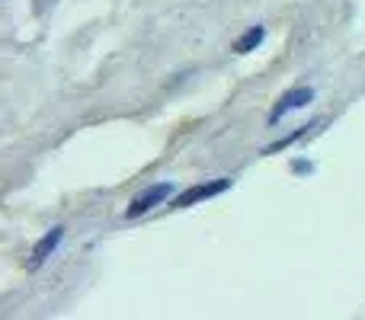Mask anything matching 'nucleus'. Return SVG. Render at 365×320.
<instances>
[{
  "mask_svg": "<svg viewBox=\"0 0 365 320\" xmlns=\"http://www.w3.org/2000/svg\"><path fill=\"white\" fill-rule=\"evenodd\" d=\"M263 38H266V26H250V29H247L244 36L234 42V51H237V55H247V51L259 48V45H263Z\"/></svg>",
  "mask_w": 365,
  "mask_h": 320,
  "instance_id": "5",
  "label": "nucleus"
},
{
  "mask_svg": "<svg viewBox=\"0 0 365 320\" xmlns=\"http://www.w3.org/2000/svg\"><path fill=\"white\" fill-rule=\"evenodd\" d=\"M295 170H298V173H304V170H308V173H311V163H304V160H298V163H295Z\"/></svg>",
  "mask_w": 365,
  "mask_h": 320,
  "instance_id": "6",
  "label": "nucleus"
},
{
  "mask_svg": "<svg viewBox=\"0 0 365 320\" xmlns=\"http://www.w3.org/2000/svg\"><path fill=\"white\" fill-rule=\"evenodd\" d=\"M61 240H64V227H51V231H48V234H45V237H42V240H38V244H36V247H32V257H29V269H32V272H36V269H38V266H42V263H45V259H48V257H51V253H55V250H58V247H61Z\"/></svg>",
  "mask_w": 365,
  "mask_h": 320,
  "instance_id": "4",
  "label": "nucleus"
},
{
  "mask_svg": "<svg viewBox=\"0 0 365 320\" xmlns=\"http://www.w3.org/2000/svg\"><path fill=\"white\" fill-rule=\"evenodd\" d=\"M225 189H231V180H212V182H199V186H189L186 192H180L177 199H173V208L199 205V202L212 199V195H221Z\"/></svg>",
  "mask_w": 365,
  "mask_h": 320,
  "instance_id": "2",
  "label": "nucleus"
},
{
  "mask_svg": "<svg viewBox=\"0 0 365 320\" xmlns=\"http://www.w3.org/2000/svg\"><path fill=\"white\" fill-rule=\"evenodd\" d=\"M311 100H314V90H311V87H292L289 93H282L276 100V106H272V113H269V122L276 125L282 115H289V113H295V109L308 106Z\"/></svg>",
  "mask_w": 365,
  "mask_h": 320,
  "instance_id": "3",
  "label": "nucleus"
},
{
  "mask_svg": "<svg viewBox=\"0 0 365 320\" xmlns=\"http://www.w3.org/2000/svg\"><path fill=\"white\" fill-rule=\"evenodd\" d=\"M173 195V182H158V186H148L145 192L135 195V202L125 208V218H141L145 212H151L154 205H164Z\"/></svg>",
  "mask_w": 365,
  "mask_h": 320,
  "instance_id": "1",
  "label": "nucleus"
}]
</instances>
